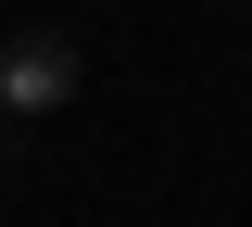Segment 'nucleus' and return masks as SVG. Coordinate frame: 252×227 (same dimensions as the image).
<instances>
[{
	"mask_svg": "<svg viewBox=\"0 0 252 227\" xmlns=\"http://www.w3.org/2000/svg\"><path fill=\"white\" fill-rule=\"evenodd\" d=\"M76 76H89V64H76V38H63V26H13V38H0V114H26V127H38V114L76 101Z\"/></svg>",
	"mask_w": 252,
	"mask_h": 227,
	"instance_id": "1",
	"label": "nucleus"
}]
</instances>
